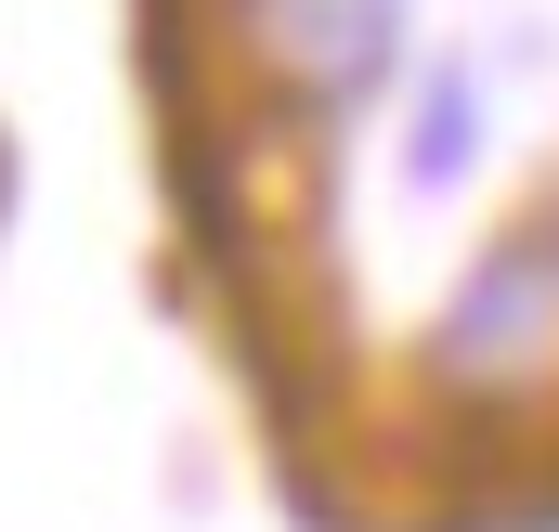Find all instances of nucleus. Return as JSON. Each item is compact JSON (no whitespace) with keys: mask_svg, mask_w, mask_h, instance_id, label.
<instances>
[{"mask_svg":"<svg viewBox=\"0 0 559 532\" xmlns=\"http://www.w3.org/2000/svg\"><path fill=\"white\" fill-rule=\"evenodd\" d=\"M559 364V221H521V234H495L468 286H455V312H442V377H468V390H521V377H547Z\"/></svg>","mask_w":559,"mask_h":532,"instance_id":"nucleus-1","label":"nucleus"},{"mask_svg":"<svg viewBox=\"0 0 559 532\" xmlns=\"http://www.w3.org/2000/svg\"><path fill=\"white\" fill-rule=\"evenodd\" d=\"M391 26L404 0H248V39L299 105H365L391 78Z\"/></svg>","mask_w":559,"mask_h":532,"instance_id":"nucleus-2","label":"nucleus"},{"mask_svg":"<svg viewBox=\"0 0 559 532\" xmlns=\"http://www.w3.org/2000/svg\"><path fill=\"white\" fill-rule=\"evenodd\" d=\"M455 131H468V92H429V143H417V182L455 169Z\"/></svg>","mask_w":559,"mask_h":532,"instance_id":"nucleus-3","label":"nucleus"}]
</instances>
